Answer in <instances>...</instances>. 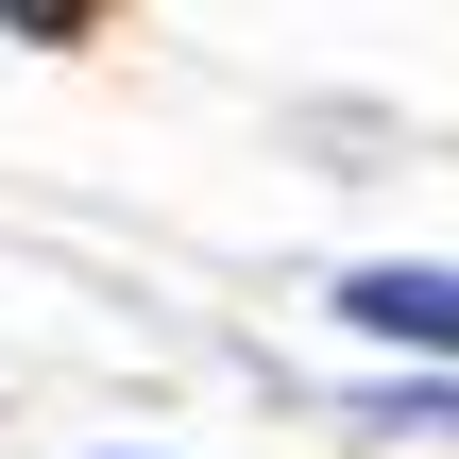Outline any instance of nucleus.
<instances>
[{
	"label": "nucleus",
	"mask_w": 459,
	"mask_h": 459,
	"mask_svg": "<svg viewBox=\"0 0 459 459\" xmlns=\"http://www.w3.org/2000/svg\"><path fill=\"white\" fill-rule=\"evenodd\" d=\"M341 324L358 341H409V358H459V273L443 255H375V273H341Z\"/></svg>",
	"instance_id": "nucleus-1"
},
{
	"label": "nucleus",
	"mask_w": 459,
	"mask_h": 459,
	"mask_svg": "<svg viewBox=\"0 0 459 459\" xmlns=\"http://www.w3.org/2000/svg\"><path fill=\"white\" fill-rule=\"evenodd\" d=\"M392 426L409 443H459V392H392Z\"/></svg>",
	"instance_id": "nucleus-2"
},
{
	"label": "nucleus",
	"mask_w": 459,
	"mask_h": 459,
	"mask_svg": "<svg viewBox=\"0 0 459 459\" xmlns=\"http://www.w3.org/2000/svg\"><path fill=\"white\" fill-rule=\"evenodd\" d=\"M85 17H102V0H17V34H85Z\"/></svg>",
	"instance_id": "nucleus-3"
}]
</instances>
